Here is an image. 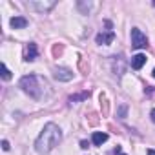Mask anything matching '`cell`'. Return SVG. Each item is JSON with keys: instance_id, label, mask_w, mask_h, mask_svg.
I'll use <instances>...</instances> for the list:
<instances>
[{"instance_id": "6da1fadb", "label": "cell", "mask_w": 155, "mask_h": 155, "mask_svg": "<svg viewBox=\"0 0 155 155\" xmlns=\"http://www.w3.org/2000/svg\"><path fill=\"white\" fill-rule=\"evenodd\" d=\"M60 142H62V131H60V128L57 124H53V122H48L44 126V130L40 131L38 139L35 140V150H37V153L46 155L53 148H57Z\"/></svg>"}, {"instance_id": "7a4b0ae2", "label": "cell", "mask_w": 155, "mask_h": 155, "mask_svg": "<svg viewBox=\"0 0 155 155\" xmlns=\"http://www.w3.org/2000/svg\"><path fill=\"white\" fill-rule=\"evenodd\" d=\"M18 84H20L22 91L28 93L33 101H40L44 88H48V86H46V81H42L40 77H37V75H33V73H31V75H24Z\"/></svg>"}, {"instance_id": "3957f363", "label": "cell", "mask_w": 155, "mask_h": 155, "mask_svg": "<svg viewBox=\"0 0 155 155\" xmlns=\"http://www.w3.org/2000/svg\"><path fill=\"white\" fill-rule=\"evenodd\" d=\"M131 48L133 49H144V48H148V37L139 28H131Z\"/></svg>"}, {"instance_id": "277c9868", "label": "cell", "mask_w": 155, "mask_h": 155, "mask_svg": "<svg viewBox=\"0 0 155 155\" xmlns=\"http://www.w3.org/2000/svg\"><path fill=\"white\" fill-rule=\"evenodd\" d=\"M53 79L58 81V82H69L73 79V71L69 68L57 66V68H53Z\"/></svg>"}, {"instance_id": "5b68a950", "label": "cell", "mask_w": 155, "mask_h": 155, "mask_svg": "<svg viewBox=\"0 0 155 155\" xmlns=\"http://www.w3.org/2000/svg\"><path fill=\"white\" fill-rule=\"evenodd\" d=\"M55 6H57L55 0H49V2H26V8H29L33 11H38V13H48Z\"/></svg>"}, {"instance_id": "8992f818", "label": "cell", "mask_w": 155, "mask_h": 155, "mask_svg": "<svg viewBox=\"0 0 155 155\" xmlns=\"http://www.w3.org/2000/svg\"><path fill=\"white\" fill-rule=\"evenodd\" d=\"M113 40H115V33H113L111 29L101 31V33H97V37H95V42H97L99 46H110Z\"/></svg>"}, {"instance_id": "52a82bcc", "label": "cell", "mask_w": 155, "mask_h": 155, "mask_svg": "<svg viewBox=\"0 0 155 155\" xmlns=\"http://www.w3.org/2000/svg\"><path fill=\"white\" fill-rule=\"evenodd\" d=\"M111 62H113V73H115V77L120 79V77L124 75V69H126V62H124L122 55H115L111 58Z\"/></svg>"}, {"instance_id": "ba28073f", "label": "cell", "mask_w": 155, "mask_h": 155, "mask_svg": "<svg viewBox=\"0 0 155 155\" xmlns=\"http://www.w3.org/2000/svg\"><path fill=\"white\" fill-rule=\"evenodd\" d=\"M37 57H38V48H37L35 42H29V44L24 48V60H26V62H33Z\"/></svg>"}, {"instance_id": "9c48e42d", "label": "cell", "mask_w": 155, "mask_h": 155, "mask_svg": "<svg viewBox=\"0 0 155 155\" xmlns=\"http://www.w3.org/2000/svg\"><path fill=\"white\" fill-rule=\"evenodd\" d=\"M144 64H146V55L137 53V55H133V57H131V62H130L131 69H140Z\"/></svg>"}, {"instance_id": "30bf717a", "label": "cell", "mask_w": 155, "mask_h": 155, "mask_svg": "<svg viewBox=\"0 0 155 155\" xmlns=\"http://www.w3.org/2000/svg\"><path fill=\"white\" fill-rule=\"evenodd\" d=\"M9 24H11V28H13V29H24L29 22H28V18H26V17H13V18L9 20Z\"/></svg>"}, {"instance_id": "8fae6325", "label": "cell", "mask_w": 155, "mask_h": 155, "mask_svg": "<svg viewBox=\"0 0 155 155\" xmlns=\"http://www.w3.org/2000/svg\"><path fill=\"white\" fill-rule=\"evenodd\" d=\"M106 140H108V133H104V131H95V133L91 135L93 146H102Z\"/></svg>"}, {"instance_id": "7c38bea8", "label": "cell", "mask_w": 155, "mask_h": 155, "mask_svg": "<svg viewBox=\"0 0 155 155\" xmlns=\"http://www.w3.org/2000/svg\"><path fill=\"white\" fill-rule=\"evenodd\" d=\"M91 8H93V4H91V2H82V0H79V2H77V9H79L82 15H88Z\"/></svg>"}, {"instance_id": "4fadbf2b", "label": "cell", "mask_w": 155, "mask_h": 155, "mask_svg": "<svg viewBox=\"0 0 155 155\" xmlns=\"http://www.w3.org/2000/svg\"><path fill=\"white\" fill-rule=\"evenodd\" d=\"M86 99H90V91H82V93H77V95H71L68 101L73 104V102H81V101H86Z\"/></svg>"}, {"instance_id": "5bb4252c", "label": "cell", "mask_w": 155, "mask_h": 155, "mask_svg": "<svg viewBox=\"0 0 155 155\" xmlns=\"http://www.w3.org/2000/svg\"><path fill=\"white\" fill-rule=\"evenodd\" d=\"M126 113H128V106H126V104H120V106H119V113H117L119 119L124 120V119H126Z\"/></svg>"}, {"instance_id": "9a60e30c", "label": "cell", "mask_w": 155, "mask_h": 155, "mask_svg": "<svg viewBox=\"0 0 155 155\" xmlns=\"http://www.w3.org/2000/svg\"><path fill=\"white\" fill-rule=\"evenodd\" d=\"M2 79H4V81H9V79H11V71L8 69V66H6L4 62H2Z\"/></svg>"}, {"instance_id": "2e32d148", "label": "cell", "mask_w": 155, "mask_h": 155, "mask_svg": "<svg viewBox=\"0 0 155 155\" xmlns=\"http://www.w3.org/2000/svg\"><path fill=\"white\" fill-rule=\"evenodd\" d=\"M62 49H64V48H62V44H55V46H53V57H55V58H58V57L62 55Z\"/></svg>"}, {"instance_id": "e0dca14e", "label": "cell", "mask_w": 155, "mask_h": 155, "mask_svg": "<svg viewBox=\"0 0 155 155\" xmlns=\"http://www.w3.org/2000/svg\"><path fill=\"white\" fill-rule=\"evenodd\" d=\"M144 93H146V95H151V93H155V88H153V86H146V88H144Z\"/></svg>"}, {"instance_id": "ac0fdd59", "label": "cell", "mask_w": 155, "mask_h": 155, "mask_svg": "<svg viewBox=\"0 0 155 155\" xmlns=\"http://www.w3.org/2000/svg\"><path fill=\"white\" fill-rule=\"evenodd\" d=\"M9 148H11V146H9V142H8V140L4 139V140H2V150H4V151H8Z\"/></svg>"}, {"instance_id": "d6986e66", "label": "cell", "mask_w": 155, "mask_h": 155, "mask_svg": "<svg viewBox=\"0 0 155 155\" xmlns=\"http://www.w3.org/2000/svg\"><path fill=\"white\" fill-rule=\"evenodd\" d=\"M81 148L88 150V148H90V142H88V140H81Z\"/></svg>"}, {"instance_id": "ffe728a7", "label": "cell", "mask_w": 155, "mask_h": 155, "mask_svg": "<svg viewBox=\"0 0 155 155\" xmlns=\"http://www.w3.org/2000/svg\"><path fill=\"white\" fill-rule=\"evenodd\" d=\"M150 119H151V122H153V124H155V108H153V110H151V113H150Z\"/></svg>"}, {"instance_id": "44dd1931", "label": "cell", "mask_w": 155, "mask_h": 155, "mask_svg": "<svg viewBox=\"0 0 155 155\" xmlns=\"http://www.w3.org/2000/svg\"><path fill=\"white\" fill-rule=\"evenodd\" d=\"M148 155H155V150H148Z\"/></svg>"}, {"instance_id": "7402d4cb", "label": "cell", "mask_w": 155, "mask_h": 155, "mask_svg": "<svg viewBox=\"0 0 155 155\" xmlns=\"http://www.w3.org/2000/svg\"><path fill=\"white\" fill-rule=\"evenodd\" d=\"M151 75H153V79H155V68H153V71H151Z\"/></svg>"}, {"instance_id": "603a6c76", "label": "cell", "mask_w": 155, "mask_h": 155, "mask_svg": "<svg viewBox=\"0 0 155 155\" xmlns=\"http://www.w3.org/2000/svg\"><path fill=\"white\" fill-rule=\"evenodd\" d=\"M119 155H126V153H119Z\"/></svg>"}]
</instances>
